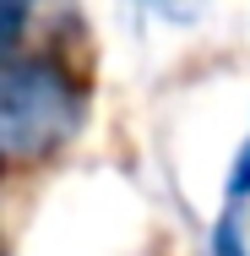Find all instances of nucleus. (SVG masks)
Returning a JSON list of instances; mask_svg holds the SVG:
<instances>
[{
  "instance_id": "3",
  "label": "nucleus",
  "mask_w": 250,
  "mask_h": 256,
  "mask_svg": "<svg viewBox=\"0 0 250 256\" xmlns=\"http://www.w3.org/2000/svg\"><path fill=\"white\" fill-rule=\"evenodd\" d=\"M212 256H245V240H240V224H234V212L212 229Z\"/></svg>"
},
{
  "instance_id": "6",
  "label": "nucleus",
  "mask_w": 250,
  "mask_h": 256,
  "mask_svg": "<svg viewBox=\"0 0 250 256\" xmlns=\"http://www.w3.org/2000/svg\"><path fill=\"white\" fill-rule=\"evenodd\" d=\"M0 6H16V11H27V6H33V0H0Z\"/></svg>"
},
{
  "instance_id": "4",
  "label": "nucleus",
  "mask_w": 250,
  "mask_h": 256,
  "mask_svg": "<svg viewBox=\"0 0 250 256\" xmlns=\"http://www.w3.org/2000/svg\"><path fill=\"white\" fill-rule=\"evenodd\" d=\"M22 16H27V11H16V6H0V60L16 50V38H22Z\"/></svg>"
},
{
  "instance_id": "5",
  "label": "nucleus",
  "mask_w": 250,
  "mask_h": 256,
  "mask_svg": "<svg viewBox=\"0 0 250 256\" xmlns=\"http://www.w3.org/2000/svg\"><path fill=\"white\" fill-rule=\"evenodd\" d=\"M229 196H234V202H245V196H250V142L240 148V158H234V174H229Z\"/></svg>"
},
{
  "instance_id": "1",
  "label": "nucleus",
  "mask_w": 250,
  "mask_h": 256,
  "mask_svg": "<svg viewBox=\"0 0 250 256\" xmlns=\"http://www.w3.org/2000/svg\"><path fill=\"white\" fill-rule=\"evenodd\" d=\"M87 98L54 60H0V169L38 164L82 131Z\"/></svg>"
},
{
  "instance_id": "2",
  "label": "nucleus",
  "mask_w": 250,
  "mask_h": 256,
  "mask_svg": "<svg viewBox=\"0 0 250 256\" xmlns=\"http://www.w3.org/2000/svg\"><path fill=\"white\" fill-rule=\"evenodd\" d=\"M142 6H152L163 22H180V28H185V22H196V16H201L207 0H142Z\"/></svg>"
}]
</instances>
